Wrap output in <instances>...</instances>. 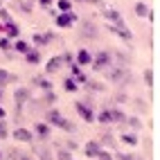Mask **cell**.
I'll return each mask as SVG.
<instances>
[{
    "label": "cell",
    "instance_id": "4",
    "mask_svg": "<svg viewBox=\"0 0 160 160\" xmlns=\"http://www.w3.org/2000/svg\"><path fill=\"white\" fill-rule=\"evenodd\" d=\"M74 108H77V113H79L86 122H95V113L88 108V104H79V102H77V104H74Z\"/></svg>",
    "mask_w": 160,
    "mask_h": 160
},
{
    "label": "cell",
    "instance_id": "24",
    "mask_svg": "<svg viewBox=\"0 0 160 160\" xmlns=\"http://www.w3.org/2000/svg\"><path fill=\"white\" fill-rule=\"evenodd\" d=\"M14 50H16V52H23V54H27V52H29V45L25 43V41H18V43L14 45Z\"/></svg>",
    "mask_w": 160,
    "mask_h": 160
},
{
    "label": "cell",
    "instance_id": "12",
    "mask_svg": "<svg viewBox=\"0 0 160 160\" xmlns=\"http://www.w3.org/2000/svg\"><path fill=\"white\" fill-rule=\"evenodd\" d=\"M102 151V147H99V142H95V140H90L88 144H86V156L88 158H95V156H97Z\"/></svg>",
    "mask_w": 160,
    "mask_h": 160
},
{
    "label": "cell",
    "instance_id": "36",
    "mask_svg": "<svg viewBox=\"0 0 160 160\" xmlns=\"http://www.w3.org/2000/svg\"><path fill=\"white\" fill-rule=\"evenodd\" d=\"M120 160H133V156H122Z\"/></svg>",
    "mask_w": 160,
    "mask_h": 160
},
{
    "label": "cell",
    "instance_id": "8",
    "mask_svg": "<svg viewBox=\"0 0 160 160\" xmlns=\"http://www.w3.org/2000/svg\"><path fill=\"white\" fill-rule=\"evenodd\" d=\"M61 68H63V59H61V57L50 59V61H48V66H45V70H48V72H59Z\"/></svg>",
    "mask_w": 160,
    "mask_h": 160
},
{
    "label": "cell",
    "instance_id": "13",
    "mask_svg": "<svg viewBox=\"0 0 160 160\" xmlns=\"http://www.w3.org/2000/svg\"><path fill=\"white\" fill-rule=\"evenodd\" d=\"M92 61V54L88 50H79V54H77V63L79 66H88V63Z\"/></svg>",
    "mask_w": 160,
    "mask_h": 160
},
{
    "label": "cell",
    "instance_id": "23",
    "mask_svg": "<svg viewBox=\"0 0 160 160\" xmlns=\"http://www.w3.org/2000/svg\"><path fill=\"white\" fill-rule=\"evenodd\" d=\"M63 88H66L68 92H74V90H77V81H74V79H66V81H63Z\"/></svg>",
    "mask_w": 160,
    "mask_h": 160
},
{
    "label": "cell",
    "instance_id": "26",
    "mask_svg": "<svg viewBox=\"0 0 160 160\" xmlns=\"http://www.w3.org/2000/svg\"><path fill=\"white\" fill-rule=\"evenodd\" d=\"M144 83L149 88L153 86V70H144Z\"/></svg>",
    "mask_w": 160,
    "mask_h": 160
},
{
    "label": "cell",
    "instance_id": "7",
    "mask_svg": "<svg viewBox=\"0 0 160 160\" xmlns=\"http://www.w3.org/2000/svg\"><path fill=\"white\" fill-rule=\"evenodd\" d=\"M14 138L18 142H32V138H34V135H32V131H27V129H16Z\"/></svg>",
    "mask_w": 160,
    "mask_h": 160
},
{
    "label": "cell",
    "instance_id": "29",
    "mask_svg": "<svg viewBox=\"0 0 160 160\" xmlns=\"http://www.w3.org/2000/svg\"><path fill=\"white\" fill-rule=\"evenodd\" d=\"M50 38H52V36H41V34H36V36H34V43H38V45H45Z\"/></svg>",
    "mask_w": 160,
    "mask_h": 160
},
{
    "label": "cell",
    "instance_id": "20",
    "mask_svg": "<svg viewBox=\"0 0 160 160\" xmlns=\"http://www.w3.org/2000/svg\"><path fill=\"white\" fill-rule=\"evenodd\" d=\"M59 129L68 131V133H72V131H74V124H72L70 120H66V117H61V122H59Z\"/></svg>",
    "mask_w": 160,
    "mask_h": 160
},
{
    "label": "cell",
    "instance_id": "30",
    "mask_svg": "<svg viewBox=\"0 0 160 160\" xmlns=\"http://www.w3.org/2000/svg\"><path fill=\"white\" fill-rule=\"evenodd\" d=\"M57 160H72V156H70V151H63L61 149V151L57 153Z\"/></svg>",
    "mask_w": 160,
    "mask_h": 160
},
{
    "label": "cell",
    "instance_id": "21",
    "mask_svg": "<svg viewBox=\"0 0 160 160\" xmlns=\"http://www.w3.org/2000/svg\"><path fill=\"white\" fill-rule=\"evenodd\" d=\"M9 81H12V74H9L7 70H0V90H2Z\"/></svg>",
    "mask_w": 160,
    "mask_h": 160
},
{
    "label": "cell",
    "instance_id": "9",
    "mask_svg": "<svg viewBox=\"0 0 160 160\" xmlns=\"http://www.w3.org/2000/svg\"><path fill=\"white\" fill-rule=\"evenodd\" d=\"M111 32H113V34H117V36H122L124 41H131V32L126 29L124 25H111Z\"/></svg>",
    "mask_w": 160,
    "mask_h": 160
},
{
    "label": "cell",
    "instance_id": "1",
    "mask_svg": "<svg viewBox=\"0 0 160 160\" xmlns=\"http://www.w3.org/2000/svg\"><path fill=\"white\" fill-rule=\"evenodd\" d=\"M111 63H113V57H111V52L108 50H102L97 57H95V63H92V68L95 70H108L111 68Z\"/></svg>",
    "mask_w": 160,
    "mask_h": 160
},
{
    "label": "cell",
    "instance_id": "27",
    "mask_svg": "<svg viewBox=\"0 0 160 160\" xmlns=\"http://www.w3.org/2000/svg\"><path fill=\"white\" fill-rule=\"evenodd\" d=\"M97 120H99L102 124H113V122H111V113H108V111H104V113H99V117H97Z\"/></svg>",
    "mask_w": 160,
    "mask_h": 160
},
{
    "label": "cell",
    "instance_id": "37",
    "mask_svg": "<svg viewBox=\"0 0 160 160\" xmlns=\"http://www.w3.org/2000/svg\"><path fill=\"white\" fill-rule=\"evenodd\" d=\"M2 117H5V108L0 106V120H2Z\"/></svg>",
    "mask_w": 160,
    "mask_h": 160
},
{
    "label": "cell",
    "instance_id": "28",
    "mask_svg": "<svg viewBox=\"0 0 160 160\" xmlns=\"http://www.w3.org/2000/svg\"><path fill=\"white\" fill-rule=\"evenodd\" d=\"M9 135V129H7V124L0 120V140H5V138Z\"/></svg>",
    "mask_w": 160,
    "mask_h": 160
},
{
    "label": "cell",
    "instance_id": "25",
    "mask_svg": "<svg viewBox=\"0 0 160 160\" xmlns=\"http://www.w3.org/2000/svg\"><path fill=\"white\" fill-rule=\"evenodd\" d=\"M126 124H129L131 129H140V126H142V122L138 120V117H126Z\"/></svg>",
    "mask_w": 160,
    "mask_h": 160
},
{
    "label": "cell",
    "instance_id": "17",
    "mask_svg": "<svg viewBox=\"0 0 160 160\" xmlns=\"http://www.w3.org/2000/svg\"><path fill=\"white\" fill-rule=\"evenodd\" d=\"M34 131H36L38 138H48V135H50V124H36Z\"/></svg>",
    "mask_w": 160,
    "mask_h": 160
},
{
    "label": "cell",
    "instance_id": "33",
    "mask_svg": "<svg viewBox=\"0 0 160 160\" xmlns=\"http://www.w3.org/2000/svg\"><path fill=\"white\" fill-rule=\"evenodd\" d=\"M88 88H90V90H102L104 86H102L99 81H88Z\"/></svg>",
    "mask_w": 160,
    "mask_h": 160
},
{
    "label": "cell",
    "instance_id": "5",
    "mask_svg": "<svg viewBox=\"0 0 160 160\" xmlns=\"http://www.w3.org/2000/svg\"><path fill=\"white\" fill-rule=\"evenodd\" d=\"M74 20H77V16L74 14H70V12H66V14H61V16H57V20L54 23L59 25V27H70Z\"/></svg>",
    "mask_w": 160,
    "mask_h": 160
},
{
    "label": "cell",
    "instance_id": "31",
    "mask_svg": "<svg viewBox=\"0 0 160 160\" xmlns=\"http://www.w3.org/2000/svg\"><path fill=\"white\" fill-rule=\"evenodd\" d=\"M95 158H97V160H113V153H108V151H99Z\"/></svg>",
    "mask_w": 160,
    "mask_h": 160
},
{
    "label": "cell",
    "instance_id": "15",
    "mask_svg": "<svg viewBox=\"0 0 160 160\" xmlns=\"http://www.w3.org/2000/svg\"><path fill=\"white\" fill-rule=\"evenodd\" d=\"M14 97H16V104H18V106H23V102H27V99H29V90H25V88H18Z\"/></svg>",
    "mask_w": 160,
    "mask_h": 160
},
{
    "label": "cell",
    "instance_id": "34",
    "mask_svg": "<svg viewBox=\"0 0 160 160\" xmlns=\"http://www.w3.org/2000/svg\"><path fill=\"white\" fill-rule=\"evenodd\" d=\"M59 9L68 12V9H70V0H59Z\"/></svg>",
    "mask_w": 160,
    "mask_h": 160
},
{
    "label": "cell",
    "instance_id": "35",
    "mask_svg": "<svg viewBox=\"0 0 160 160\" xmlns=\"http://www.w3.org/2000/svg\"><path fill=\"white\" fill-rule=\"evenodd\" d=\"M38 2H41V5H43V7H48V5L52 2V0H38Z\"/></svg>",
    "mask_w": 160,
    "mask_h": 160
},
{
    "label": "cell",
    "instance_id": "3",
    "mask_svg": "<svg viewBox=\"0 0 160 160\" xmlns=\"http://www.w3.org/2000/svg\"><path fill=\"white\" fill-rule=\"evenodd\" d=\"M81 34H83V38H97V25L92 20H86L81 25Z\"/></svg>",
    "mask_w": 160,
    "mask_h": 160
},
{
    "label": "cell",
    "instance_id": "6",
    "mask_svg": "<svg viewBox=\"0 0 160 160\" xmlns=\"http://www.w3.org/2000/svg\"><path fill=\"white\" fill-rule=\"evenodd\" d=\"M104 16H106V20H111V23H115V25H124V23H122V16H120L117 9H106Z\"/></svg>",
    "mask_w": 160,
    "mask_h": 160
},
{
    "label": "cell",
    "instance_id": "2",
    "mask_svg": "<svg viewBox=\"0 0 160 160\" xmlns=\"http://www.w3.org/2000/svg\"><path fill=\"white\" fill-rule=\"evenodd\" d=\"M108 70H111V68H108ZM108 79L115 81V83L126 81V79H129V70H124V68H113V70L108 72Z\"/></svg>",
    "mask_w": 160,
    "mask_h": 160
},
{
    "label": "cell",
    "instance_id": "10",
    "mask_svg": "<svg viewBox=\"0 0 160 160\" xmlns=\"http://www.w3.org/2000/svg\"><path fill=\"white\" fill-rule=\"evenodd\" d=\"M45 117H48V124H52V126H59V122H61V117H63V115H61L57 108H50Z\"/></svg>",
    "mask_w": 160,
    "mask_h": 160
},
{
    "label": "cell",
    "instance_id": "19",
    "mask_svg": "<svg viewBox=\"0 0 160 160\" xmlns=\"http://www.w3.org/2000/svg\"><path fill=\"white\" fill-rule=\"evenodd\" d=\"M122 142L129 144V147H135V144H138V135H135V133H124V135H122Z\"/></svg>",
    "mask_w": 160,
    "mask_h": 160
},
{
    "label": "cell",
    "instance_id": "11",
    "mask_svg": "<svg viewBox=\"0 0 160 160\" xmlns=\"http://www.w3.org/2000/svg\"><path fill=\"white\" fill-rule=\"evenodd\" d=\"M135 14L140 16V18H151V9H149L147 2H138L135 5Z\"/></svg>",
    "mask_w": 160,
    "mask_h": 160
},
{
    "label": "cell",
    "instance_id": "18",
    "mask_svg": "<svg viewBox=\"0 0 160 160\" xmlns=\"http://www.w3.org/2000/svg\"><path fill=\"white\" fill-rule=\"evenodd\" d=\"M34 83H36V86H41V90H43V92H50V90H52V83H50L48 79L36 77V79H34Z\"/></svg>",
    "mask_w": 160,
    "mask_h": 160
},
{
    "label": "cell",
    "instance_id": "32",
    "mask_svg": "<svg viewBox=\"0 0 160 160\" xmlns=\"http://www.w3.org/2000/svg\"><path fill=\"white\" fill-rule=\"evenodd\" d=\"M0 50H12V43H9V38H0Z\"/></svg>",
    "mask_w": 160,
    "mask_h": 160
},
{
    "label": "cell",
    "instance_id": "38",
    "mask_svg": "<svg viewBox=\"0 0 160 160\" xmlns=\"http://www.w3.org/2000/svg\"><path fill=\"white\" fill-rule=\"evenodd\" d=\"M77 2H86V0H77Z\"/></svg>",
    "mask_w": 160,
    "mask_h": 160
},
{
    "label": "cell",
    "instance_id": "22",
    "mask_svg": "<svg viewBox=\"0 0 160 160\" xmlns=\"http://www.w3.org/2000/svg\"><path fill=\"white\" fill-rule=\"evenodd\" d=\"M27 61H29V63H38V61H41V52H38V50H29V52H27Z\"/></svg>",
    "mask_w": 160,
    "mask_h": 160
},
{
    "label": "cell",
    "instance_id": "40",
    "mask_svg": "<svg viewBox=\"0 0 160 160\" xmlns=\"http://www.w3.org/2000/svg\"><path fill=\"white\" fill-rule=\"evenodd\" d=\"M0 158H2V156H0Z\"/></svg>",
    "mask_w": 160,
    "mask_h": 160
},
{
    "label": "cell",
    "instance_id": "16",
    "mask_svg": "<svg viewBox=\"0 0 160 160\" xmlns=\"http://www.w3.org/2000/svg\"><path fill=\"white\" fill-rule=\"evenodd\" d=\"M5 34H7L9 38H16V36H18V25H14L12 20H9V23L5 25Z\"/></svg>",
    "mask_w": 160,
    "mask_h": 160
},
{
    "label": "cell",
    "instance_id": "39",
    "mask_svg": "<svg viewBox=\"0 0 160 160\" xmlns=\"http://www.w3.org/2000/svg\"><path fill=\"white\" fill-rule=\"evenodd\" d=\"M0 95H2V90H0Z\"/></svg>",
    "mask_w": 160,
    "mask_h": 160
},
{
    "label": "cell",
    "instance_id": "14",
    "mask_svg": "<svg viewBox=\"0 0 160 160\" xmlns=\"http://www.w3.org/2000/svg\"><path fill=\"white\" fill-rule=\"evenodd\" d=\"M108 113H111V122H117V124L126 122V115H124V113H122L120 108H111Z\"/></svg>",
    "mask_w": 160,
    "mask_h": 160
}]
</instances>
